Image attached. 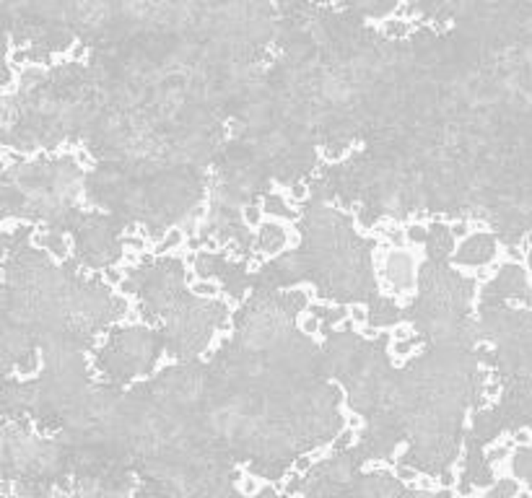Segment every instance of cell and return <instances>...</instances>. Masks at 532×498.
<instances>
[{
  "label": "cell",
  "mask_w": 532,
  "mask_h": 498,
  "mask_svg": "<svg viewBox=\"0 0 532 498\" xmlns=\"http://www.w3.org/2000/svg\"><path fill=\"white\" fill-rule=\"evenodd\" d=\"M260 488H263V481H257V478H242L239 481V490L244 493V496H257L260 493Z\"/></svg>",
  "instance_id": "cell-10"
},
{
  "label": "cell",
  "mask_w": 532,
  "mask_h": 498,
  "mask_svg": "<svg viewBox=\"0 0 532 498\" xmlns=\"http://www.w3.org/2000/svg\"><path fill=\"white\" fill-rule=\"evenodd\" d=\"M242 216L247 221L249 226H263V216H265V208L263 205H247V208H242Z\"/></svg>",
  "instance_id": "cell-9"
},
{
  "label": "cell",
  "mask_w": 532,
  "mask_h": 498,
  "mask_svg": "<svg viewBox=\"0 0 532 498\" xmlns=\"http://www.w3.org/2000/svg\"><path fill=\"white\" fill-rule=\"evenodd\" d=\"M385 34L387 36H394V39H403V36L411 34V21L408 18H390L385 21Z\"/></svg>",
  "instance_id": "cell-4"
},
{
  "label": "cell",
  "mask_w": 532,
  "mask_h": 498,
  "mask_svg": "<svg viewBox=\"0 0 532 498\" xmlns=\"http://www.w3.org/2000/svg\"><path fill=\"white\" fill-rule=\"evenodd\" d=\"M369 309H364V307H350V319L353 322H358V325H369Z\"/></svg>",
  "instance_id": "cell-14"
},
{
  "label": "cell",
  "mask_w": 532,
  "mask_h": 498,
  "mask_svg": "<svg viewBox=\"0 0 532 498\" xmlns=\"http://www.w3.org/2000/svg\"><path fill=\"white\" fill-rule=\"evenodd\" d=\"M283 244H286V231L278 221H270V224H263V226H260L257 249H263L265 254H276L278 249H283Z\"/></svg>",
  "instance_id": "cell-2"
},
{
  "label": "cell",
  "mask_w": 532,
  "mask_h": 498,
  "mask_svg": "<svg viewBox=\"0 0 532 498\" xmlns=\"http://www.w3.org/2000/svg\"><path fill=\"white\" fill-rule=\"evenodd\" d=\"M317 460H320V452H314V454H302V457H299V460L294 462V470H296V472L309 470V467H312V464L317 462Z\"/></svg>",
  "instance_id": "cell-13"
},
{
  "label": "cell",
  "mask_w": 532,
  "mask_h": 498,
  "mask_svg": "<svg viewBox=\"0 0 532 498\" xmlns=\"http://www.w3.org/2000/svg\"><path fill=\"white\" fill-rule=\"evenodd\" d=\"M455 481H457V478H455L452 472H444V475L439 478V483L444 485V488H452V485H455Z\"/></svg>",
  "instance_id": "cell-16"
},
{
  "label": "cell",
  "mask_w": 532,
  "mask_h": 498,
  "mask_svg": "<svg viewBox=\"0 0 532 498\" xmlns=\"http://www.w3.org/2000/svg\"><path fill=\"white\" fill-rule=\"evenodd\" d=\"M263 208H265V213L270 218H291L296 216L294 208L286 203L283 195H278V192H270V195H265V200H263Z\"/></svg>",
  "instance_id": "cell-3"
},
{
  "label": "cell",
  "mask_w": 532,
  "mask_h": 498,
  "mask_svg": "<svg viewBox=\"0 0 532 498\" xmlns=\"http://www.w3.org/2000/svg\"><path fill=\"white\" fill-rule=\"evenodd\" d=\"M514 444H519V446H532V431H527V428H519V431H514Z\"/></svg>",
  "instance_id": "cell-15"
},
{
  "label": "cell",
  "mask_w": 532,
  "mask_h": 498,
  "mask_svg": "<svg viewBox=\"0 0 532 498\" xmlns=\"http://www.w3.org/2000/svg\"><path fill=\"white\" fill-rule=\"evenodd\" d=\"M302 332H306V335H317V332H322V319L317 317V314H312V312H306V314H302Z\"/></svg>",
  "instance_id": "cell-8"
},
{
  "label": "cell",
  "mask_w": 532,
  "mask_h": 498,
  "mask_svg": "<svg viewBox=\"0 0 532 498\" xmlns=\"http://www.w3.org/2000/svg\"><path fill=\"white\" fill-rule=\"evenodd\" d=\"M288 498H299V496H288Z\"/></svg>",
  "instance_id": "cell-18"
},
{
  "label": "cell",
  "mask_w": 532,
  "mask_h": 498,
  "mask_svg": "<svg viewBox=\"0 0 532 498\" xmlns=\"http://www.w3.org/2000/svg\"><path fill=\"white\" fill-rule=\"evenodd\" d=\"M387 275H390L394 288H411L413 286V260L408 252H403V247H397L387 257Z\"/></svg>",
  "instance_id": "cell-1"
},
{
  "label": "cell",
  "mask_w": 532,
  "mask_h": 498,
  "mask_svg": "<svg viewBox=\"0 0 532 498\" xmlns=\"http://www.w3.org/2000/svg\"><path fill=\"white\" fill-rule=\"evenodd\" d=\"M429 236H431V228L421 226V224H411V226L405 228V239H408L411 244H426Z\"/></svg>",
  "instance_id": "cell-6"
},
{
  "label": "cell",
  "mask_w": 532,
  "mask_h": 498,
  "mask_svg": "<svg viewBox=\"0 0 532 498\" xmlns=\"http://www.w3.org/2000/svg\"><path fill=\"white\" fill-rule=\"evenodd\" d=\"M394 475H397L403 483H418V478H421L413 467H403V464H394Z\"/></svg>",
  "instance_id": "cell-12"
},
{
  "label": "cell",
  "mask_w": 532,
  "mask_h": 498,
  "mask_svg": "<svg viewBox=\"0 0 532 498\" xmlns=\"http://www.w3.org/2000/svg\"><path fill=\"white\" fill-rule=\"evenodd\" d=\"M190 291H193L195 296H219V283H213L208 281V278H200V281H195L193 286H190Z\"/></svg>",
  "instance_id": "cell-7"
},
{
  "label": "cell",
  "mask_w": 532,
  "mask_h": 498,
  "mask_svg": "<svg viewBox=\"0 0 532 498\" xmlns=\"http://www.w3.org/2000/svg\"><path fill=\"white\" fill-rule=\"evenodd\" d=\"M457 498H468V496H465V493H462V496H457Z\"/></svg>",
  "instance_id": "cell-17"
},
{
  "label": "cell",
  "mask_w": 532,
  "mask_h": 498,
  "mask_svg": "<svg viewBox=\"0 0 532 498\" xmlns=\"http://www.w3.org/2000/svg\"><path fill=\"white\" fill-rule=\"evenodd\" d=\"M184 242V231L182 228H166V236L161 239V244L156 247L158 252H172L175 247H182Z\"/></svg>",
  "instance_id": "cell-5"
},
{
  "label": "cell",
  "mask_w": 532,
  "mask_h": 498,
  "mask_svg": "<svg viewBox=\"0 0 532 498\" xmlns=\"http://www.w3.org/2000/svg\"><path fill=\"white\" fill-rule=\"evenodd\" d=\"M122 247L125 249H130V252H143L146 249V236H133V234H128L125 239H122Z\"/></svg>",
  "instance_id": "cell-11"
}]
</instances>
